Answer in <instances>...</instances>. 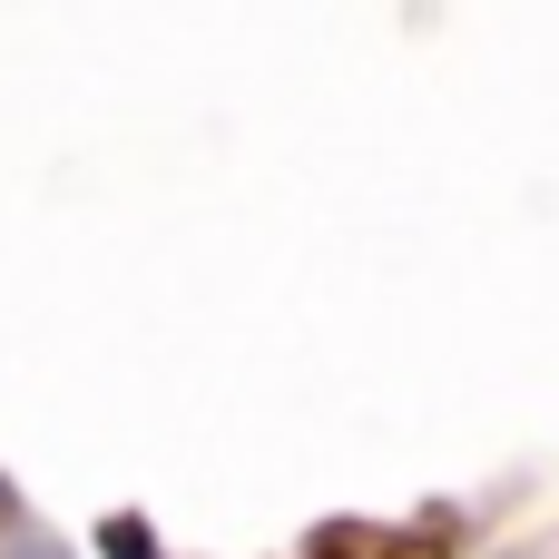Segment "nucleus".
Returning a JSON list of instances; mask_svg holds the SVG:
<instances>
[{
  "label": "nucleus",
  "mask_w": 559,
  "mask_h": 559,
  "mask_svg": "<svg viewBox=\"0 0 559 559\" xmlns=\"http://www.w3.org/2000/svg\"><path fill=\"white\" fill-rule=\"evenodd\" d=\"M108 559H147V531H138V521H118V531H108Z\"/></svg>",
  "instance_id": "1"
}]
</instances>
